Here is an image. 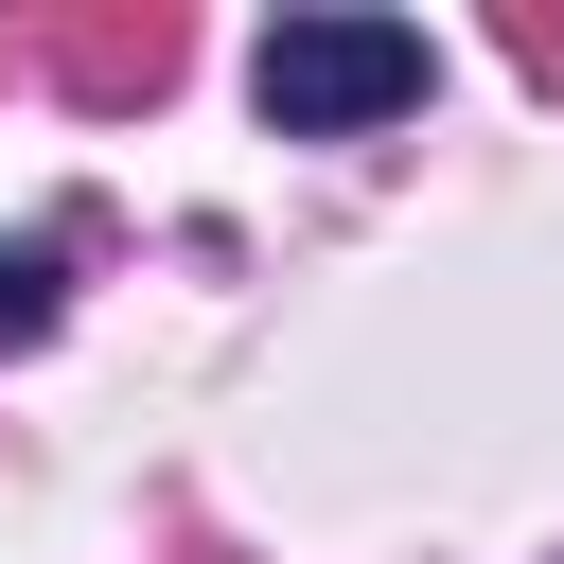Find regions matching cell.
Here are the masks:
<instances>
[{"label": "cell", "mask_w": 564, "mask_h": 564, "mask_svg": "<svg viewBox=\"0 0 564 564\" xmlns=\"http://www.w3.org/2000/svg\"><path fill=\"white\" fill-rule=\"evenodd\" d=\"M247 106H264L282 141H370V123H405V106H423V35H405V18H352V0L264 18Z\"/></svg>", "instance_id": "obj_1"}, {"label": "cell", "mask_w": 564, "mask_h": 564, "mask_svg": "<svg viewBox=\"0 0 564 564\" xmlns=\"http://www.w3.org/2000/svg\"><path fill=\"white\" fill-rule=\"evenodd\" d=\"M53 300H70V282H53V247H0V352H18V335H53Z\"/></svg>", "instance_id": "obj_2"}]
</instances>
